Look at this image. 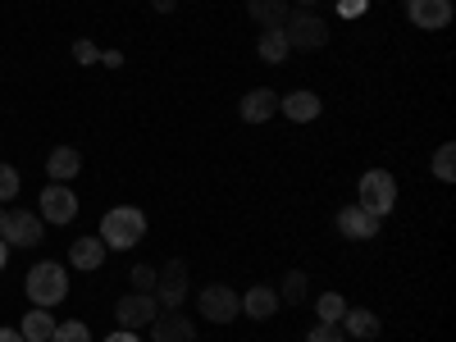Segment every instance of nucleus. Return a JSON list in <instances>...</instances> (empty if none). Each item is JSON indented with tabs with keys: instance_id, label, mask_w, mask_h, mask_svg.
I'll list each match as a JSON object with an SVG mask.
<instances>
[{
	"instance_id": "obj_1",
	"label": "nucleus",
	"mask_w": 456,
	"mask_h": 342,
	"mask_svg": "<svg viewBox=\"0 0 456 342\" xmlns=\"http://www.w3.org/2000/svg\"><path fill=\"white\" fill-rule=\"evenodd\" d=\"M146 210H137V206H114V210H105V219H101V242L110 247V251H133V247H142V238H146Z\"/></svg>"
},
{
	"instance_id": "obj_2",
	"label": "nucleus",
	"mask_w": 456,
	"mask_h": 342,
	"mask_svg": "<svg viewBox=\"0 0 456 342\" xmlns=\"http://www.w3.org/2000/svg\"><path fill=\"white\" fill-rule=\"evenodd\" d=\"M23 292H28V301L32 306H60V301L69 297V270L60 260H37L32 270H28V279H23Z\"/></svg>"
},
{
	"instance_id": "obj_3",
	"label": "nucleus",
	"mask_w": 456,
	"mask_h": 342,
	"mask_svg": "<svg viewBox=\"0 0 456 342\" xmlns=\"http://www.w3.org/2000/svg\"><path fill=\"white\" fill-rule=\"evenodd\" d=\"M356 206L379 215V219H388L397 210V178L388 169H365L361 174V187H356Z\"/></svg>"
},
{
	"instance_id": "obj_4",
	"label": "nucleus",
	"mask_w": 456,
	"mask_h": 342,
	"mask_svg": "<svg viewBox=\"0 0 456 342\" xmlns=\"http://www.w3.org/2000/svg\"><path fill=\"white\" fill-rule=\"evenodd\" d=\"M283 37L292 51H320V46H329V23L315 10H292L283 19Z\"/></svg>"
},
{
	"instance_id": "obj_5",
	"label": "nucleus",
	"mask_w": 456,
	"mask_h": 342,
	"mask_svg": "<svg viewBox=\"0 0 456 342\" xmlns=\"http://www.w3.org/2000/svg\"><path fill=\"white\" fill-rule=\"evenodd\" d=\"M42 233H46V224L42 215H32V210H5V219H0V238H5V247H42Z\"/></svg>"
},
{
	"instance_id": "obj_6",
	"label": "nucleus",
	"mask_w": 456,
	"mask_h": 342,
	"mask_svg": "<svg viewBox=\"0 0 456 342\" xmlns=\"http://www.w3.org/2000/svg\"><path fill=\"white\" fill-rule=\"evenodd\" d=\"M156 315H160V301L151 297V292H128V297L114 301V324H119V329L142 333V329H151V320H156Z\"/></svg>"
},
{
	"instance_id": "obj_7",
	"label": "nucleus",
	"mask_w": 456,
	"mask_h": 342,
	"mask_svg": "<svg viewBox=\"0 0 456 342\" xmlns=\"http://www.w3.org/2000/svg\"><path fill=\"white\" fill-rule=\"evenodd\" d=\"M37 210H42V224H73L78 219V197H73L69 183H46L42 197H37Z\"/></svg>"
},
{
	"instance_id": "obj_8",
	"label": "nucleus",
	"mask_w": 456,
	"mask_h": 342,
	"mask_svg": "<svg viewBox=\"0 0 456 342\" xmlns=\"http://www.w3.org/2000/svg\"><path fill=\"white\" fill-rule=\"evenodd\" d=\"M197 311H201V320H210V324H233V320L242 315V306H238V292L228 288V283H210V288H201V297H197Z\"/></svg>"
},
{
	"instance_id": "obj_9",
	"label": "nucleus",
	"mask_w": 456,
	"mask_h": 342,
	"mask_svg": "<svg viewBox=\"0 0 456 342\" xmlns=\"http://www.w3.org/2000/svg\"><path fill=\"white\" fill-rule=\"evenodd\" d=\"M160 301V311H183L187 301V260H169L165 270H156V292H151Z\"/></svg>"
},
{
	"instance_id": "obj_10",
	"label": "nucleus",
	"mask_w": 456,
	"mask_h": 342,
	"mask_svg": "<svg viewBox=\"0 0 456 342\" xmlns=\"http://www.w3.org/2000/svg\"><path fill=\"white\" fill-rule=\"evenodd\" d=\"M452 14H456L452 0H406V19H411V28H420V32L452 28Z\"/></svg>"
},
{
	"instance_id": "obj_11",
	"label": "nucleus",
	"mask_w": 456,
	"mask_h": 342,
	"mask_svg": "<svg viewBox=\"0 0 456 342\" xmlns=\"http://www.w3.org/2000/svg\"><path fill=\"white\" fill-rule=\"evenodd\" d=\"M333 224H338V233L347 238V242H370V238H379V228H384V219L361 210V206H342Z\"/></svg>"
},
{
	"instance_id": "obj_12",
	"label": "nucleus",
	"mask_w": 456,
	"mask_h": 342,
	"mask_svg": "<svg viewBox=\"0 0 456 342\" xmlns=\"http://www.w3.org/2000/svg\"><path fill=\"white\" fill-rule=\"evenodd\" d=\"M238 114H242V124H270L279 114V92L274 87H251L238 101Z\"/></svg>"
},
{
	"instance_id": "obj_13",
	"label": "nucleus",
	"mask_w": 456,
	"mask_h": 342,
	"mask_svg": "<svg viewBox=\"0 0 456 342\" xmlns=\"http://www.w3.org/2000/svg\"><path fill=\"white\" fill-rule=\"evenodd\" d=\"M151 342H197V324L183 311H160L151 320Z\"/></svg>"
},
{
	"instance_id": "obj_14",
	"label": "nucleus",
	"mask_w": 456,
	"mask_h": 342,
	"mask_svg": "<svg viewBox=\"0 0 456 342\" xmlns=\"http://www.w3.org/2000/svg\"><path fill=\"white\" fill-rule=\"evenodd\" d=\"M238 306H242V315H247V320H274L283 301H279V292H274L270 283H256V288L238 292Z\"/></svg>"
},
{
	"instance_id": "obj_15",
	"label": "nucleus",
	"mask_w": 456,
	"mask_h": 342,
	"mask_svg": "<svg viewBox=\"0 0 456 342\" xmlns=\"http://www.w3.org/2000/svg\"><path fill=\"white\" fill-rule=\"evenodd\" d=\"M320 110H324V101H320L315 92H306V87H297V92L279 96V114H283V119H292V124H311V119H320Z\"/></svg>"
},
{
	"instance_id": "obj_16",
	"label": "nucleus",
	"mask_w": 456,
	"mask_h": 342,
	"mask_svg": "<svg viewBox=\"0 0 456 342\" xmlns=\"http://www.w3.org/2000/svg\"><path fill=\"white\" fill-rule=\"evenodd\" d=\"M338 329L347 333V338H356V342H374L379 333H384L379 315H374V311H365V306H347V311H342V320H338Z\"/></svg>"
},
{
	"instance_id": "obj_17",
	"label": "nucleus",
	"mask_w": 456,
	"mask_h": 342,
	"mask_svg": "<svg viewBox=\"0 0 456 342\" xmlns=\"http://www.w3.org/2000/svg\"><path fill=\"white\" fill-rule=\"evenodd\" d=\"M83 174V151L78 146H55L46 156V178L51 183H73Z\"/></svg>"
},
{
	"instance_id": "obj_18",
	"label": "nucleus",
	"mask_w": 456,
	"mask_h": 342,
	"mask_svg": "<svg viewBox=\"0 0 456 342\" xmlns=\"http://www.w3.org/2000/svg\"><path fill=\"white\" fill-rule=\"evenodd\" d=\"M105 256H110V247H105L101 238H78V242L69 247V265H73V270H87V274L101 270Z\"/></svg>"
},
{
	"instance_id": "obj_19",
	"label": "nucleus",
	"mask_w": 456,
	"mask_h": 342,
	"mask_svg": "<svg viewBox=\"0 0 456 342\" xmlns=\"http://www.w3.org/2000/svg\"><path fill=\"white\" fill-rule=\"evenodd\" d=\"M256 55H260L265 64H283V60L292 55L283 28H260V37H256Z\"/></svg>"
},
{
	"instance_id": "obj_20",
	"label": "nucleus",
	"mask_w": 456,
	"mask_h": 342,
	"mask_svg": "<svg viewBox=\"0 0 456 342\" xmlns=\"http://www.w3.org/2000/svg\"><path fill=\"white\" fill-rule=\"evenodd\" d=\"M55 315L46 311V306H32L28 315H23V324H19V333H23V342H51V333H55Z\"/></svg>"
},
{
	"instance_id": "obj_21",
	"label": "nucleus",
	"mask_w": 456,
	"mask_h": 342,
	"mask_svg": "<svg viewBox=\"0 0 456 342\" xmlns=\"http://www.w3.org/2000/svg\"><path fill=\"white\" fill-rule=\"evenodd\" d=\"M288 14H292L288 0H247V19L260 23V28H283Z\"/></svg>"
},
{
	"instance_id": "obj_22",
	"label": "nucleus",
	"mask_w": 456,
	"mask_h": 342,
	"mask_svg": "<svg viewBox=\"0 0 456 342\" xmlns=\"http://www.w3.org/2000/svg\"><path fill=\"white\" fill-rule=\"evenodd\" d=\"M306 283H311L306 270H288V274H283V288H274V292H279L283 306H301V301H306V292H311Z\"/></svg>"
},
{
	"instance_id": "obj_23",
	"label": "nucleus",
	"mask_w": 456,
	"mask_h": 342,
	"mask_svg": "<svg viewBox=\"0 0 456 342\" xmlns=\"http://www.w3.org/2000/svg\"><path fill=\"white\" fill-rule=\"evenodd\" d=\"M434 178H438V183H452V178H456V146H452V142H443V146L434 151Z\"/></svg>"
},
{
	"instance_id": "obj_24",
	"label": "nucleus",
	"mask_w": 456,
	"mask_h": 342,
	"mask_svg": "<svg viewBox=\"0 0 456 342\" xmlns=\"http://www.w3.org/2000/svg\"><path fill=\"white\" fill-rule=\"evenodd\" d=\"M342 311H347V301H342V292H324V297L315 301V315H320V324H338V320H342Z\"/></svg>"
},
{
	"instance_id": "obj_25",
	"label": "nucleus",
	"mask_w": 456,
	"mask_h": 342,
	"mask_svg": "<svg viewBox=\"0 0 456 342\" xmlns=\"http://www.w3.org/2000/svg\"><path fill=\"white\" fill-rule=\"evenodd\" d=\"M51 342H92V329L83 320H64V324H55Z\"/></svg>"
},
{
	"instance_id": "obj_26",
	"label": "nucleus",
	"mask_w": 456,
	"mask_h": 342,
	"mask_svg": "<svg viewBox=\"0 0 456 342\" xmlns=\"http://www.w3.org/2000/svg\"><path fill=\"white\" fill-rule=\"evenodd\" d=\"M19 187H23V183H19V169L0 160V206L14 201V197H19Z\"/></svg>"
},
{
	"instance_id": "obj_27",
	"label": "nucleus",
	"mask_w": 456,
	"mask_h": 342,
	"mask_svg": "<svg viewBox=\"0 0 456 342\" xmlns=\"http://www.w3.org/2000/svg\"><path fill=\"white\" fill-rule=\"evenodd\" d=\"M128 283H133V292H156V270H151V265H137V270L128 274Z\"/></svg>"
},
{
	"instance_id": "obj_28",
	"label": "nucleus",
	"mask_w": 456,
	"mask_h": 342,
	"mask_svg": "<svg viewBox=\"0 0 456 342\" xmlns=\"http://www.w3.org/2000/svg\"><path fill=\"white\" fill-rule=\"evenodd\" d=\"M73 60L78 64H101V46L87 42V37H78V42H73Z\"/></svg>"
},
{
	"instance_id": "obj_29",
	"label": "nucleus",
	"mask_w": 456,
	"mask_h": 342,
	"mask_svg": "<svg viewBox=\"0 0 456 342\" xmlns=\"http://www.w3.org/2000/svg\"><path fill=\"white\" fill-rule=\"evenodd\" d=\"M306 342H347V333H342L338 324H315V329L306 333Z\"/></svg>"
},
{
	"instance_id": "obj_30",
	"label": "nucleus",
	"mask_w": 456,
	"mask_h": 342,
	"mask_svg": "<svg viewBox=\"0 0 456 342\" xmlns=\"http://www.w3.org/2000/svg\"><path fill=\"white\" fill-rule=\"evenodd\" d=\"M365 10H370V0H342V5H338V14H342V19H361Z\"/></svg>"
},
{
	"instance_id": "obj_31",
	"label": "nucleus",
	"mask_w": 456,
	"mask_h": 342,
	"mask_svg": "<svg viewBox=\"0 0 456 342\" xmlns=\"http://www.w3.org/2000/svg\"><path fill=\"white\" fill-rule=\"evenodd\" d=\"M101 342H142V333H133V329H114V333H105Z\"/></svg>"
},
{
	"instance_id": "obj_32",
	"label": "nucleus",
	"mask_w": 456,
	"mask_h": 342,
	"mask_svg": "<svg viewBox=\"0 0 456 342\" xmlns=\"http://www.w3.org/2000/svg\"><path fill=\"white\" fill-rule=\"evenodd\" d=\"M101 64L105 69H124V51H101Z\"/></svg>"
},
{
	"instance_id": "obj_33",
	"label": "nucleus",
	"mask_w": 456,
	"mask_h": 342,
	"mask_svg": "<svg viewBox=\"0 0 456 342\" xmlns=\"http://www.w3.org/2000/svg\"><path fill=\"white\" fill-rule=\"evenodd\" d=\"M151 5H156V14H174L178 0H151Z\"/></svg>"
},
{
	"instance_id": "obj_34",
	"label": "nucleus",
	"mask_w": 456,
	"mask_h": 342,
	"mask_svg": "<svg viewBox=\"0 0 456 342\" xmlns=\"http://www.w3.org/2000/svg\"><path fill=\"white\" fill-rule=\"evenodd\" d=\"M0 342H23V333L19 329H0Z\"/></svg>"
},
{
	"instance_id": "obj_35",
	"label": "nucleus",
	"mask_w": 456,
	"mask_h": 342,
	"mask_svg": "<svg viewBox=\"0 0 456 342\" xmlns=\"http://www.w3.org/2000/svg\"><path fill=\"white\" fill-rule=\"evenodd\" d=\"M288 5H297V10H315L320 0H288Z\"/></svg>"
},
{
	"instance_id": "obj_36",
	"label": "nucleus",
	"mask_w": 456,
	"mask_h": 342,
	"mask_svg": "<svg viewBox=\"0 0 456 342\" xmlns=\"http://www.w3.org/2000/svg\"><path fill=\"white\" fill-rule=\"evenodd\" d=\"M10 265V247H5V238H0V270Z\"/></svg>"
},
{
	"instance_id": "obj_37",
	"label": "nucleus",
	"mask_w": 456,
	"mask_h": 342,
	"mask_svg": "<svg viewBox=\"0 0 456 342\" xmlns=\"http://www.w3.org/2000/svg\"><path fill=\"white\" fill-rule=\"evenodd\" d=\"M0 219H5V206H0Z\"/></svg>"
}]
</instances>
